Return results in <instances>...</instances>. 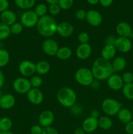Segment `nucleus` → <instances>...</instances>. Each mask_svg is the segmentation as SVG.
<instances>
[{
	"instance_id": "c9c22d12",
	"label": "nucleus",
	"mask_w": 133,
	"mask_h": 134,
	"mask_svg": "<svg viewBox=\"0 0 133 134\" xmlns=\"http://www.w3.org/2000/svg\"><path fill=\"white\" fill-rule=\"evenodd\" d=\"M61 9L57 3L51 4V5H49L48 8V11L49 12L50 14L52 16L58 15L60 13V12H61Z\"/></svg>"
},
{
	"instance_id": "20e7f679",
	"label": "nucleus",
	"mask_w": 133,
	"mask_h": 134,
	"mask_svg": "<svg viewBox=\"0 0 133 134\" xmlns=\"http://www.w3.org/2000/svg\"><path fill=\"white\" fill-rule=\"evenodd\" d=\"M74 78L79 85L83 86H90L94 81L91 70L87 68H79L74 74Z\"/></svg>"
},
{
	"instance_id": "f8f14e48",
	"label": "nucleus",
	"mask_w": 133,
	"mask_h": 134,
	"mask_svg": "<svg viewBox=\"0 0 133 134\" xmlns=\"http://www.w3.org/2000/svg\"><path fill=\"white\" fill-rule=\"evenodd\" d=\"M74 27L69 22H62L57 24V33L61 37L67 38L71 36L74 33Z\"/></svg>"
},
{
	"instance_id": "4468645a",
	"label": "nucleus",
	"mask_w": 133,
	"mask_h": 134,
	"mask_svg": "<svg viewBox=\"0 0 133 134\" xmlns=\"http://www.w3.org/2000/svg\"><path fill=\"white\" fill-rule=\"evenodd\" d=\"M54 115L50 110H45L39 116V124L43 128L51 126L54 121Z\"/></svg>"
},
{
	"instance_id": "6ab92c4d",
	"label": "nucleus",
	"mask_w": 133,
	"mask_h": 134,
	"mask_svg": "<svg viewBox=\"0 0 133 134\" xmlns=\"http://www.w3.org/2000/svg\"><path fill=\"white\" fill-rule=\"evenodd\" d=\"M0 17H1V22L9 26H12L13 24L16 22L17 20L16 14L14 12L9 9L2 12Z\"/></svg>"
},
{
	"instance_id": "2eb2a0df",
	"label": "nucleus",
	"mask_w": 133,
	"mask_h": 134,
	"mask_svg": "<svg viewBox=\"0 0 133 134\" xmlns=\"http://www.w3.org/2000/svg\"><path fill=\"white\" fill-rule=\"evenodd\" d=\"M92 53V47L89 43L80 44L76 50V55L80 60H85L90 57Z\"/></svg>"
},
{
	"instance_id": "ea45409f",
	"label": "nucleus",
	"mask_w": 133,
	"mask_h": 134,
	"mask_svg": "<svg viewBox=\"0 0 133 134\" xmlns=\"http://www.w3.org/2000/svg\"><path fill=\"white\" fill-rule=\"evenodd\" d=\"M43 128L40 125H33L31 128L30 132L31 134H42Z\"/></svg>"
},
{
	"instance_id": "603ef678",
	"label": "nucleus",
	"mask_w": 133,
	"mask_h": 134,
	"mask_svg": "<svg viewBox=\"0 0 133 134\" xmlns=\"http://www.w3.org/2000/svg\"><path fill=\"white\" fill-rule=\"evenodd\" d=\"M0 134H14L10 131H7V132H1Z\"/></svg>"
},
{
	"instance_id": "423d86ee",
	"label": "nucleus",
	"mask_w": 133,
	"mask_h": 134,
	"mask_svg": "<svg viewBox=\"0 0 133 134\" xmlns=\"http://www.w3.org/2000/svg\"><path fill=\"white\" fill-rule=\"evenodd\" d=\"M39 17L34 10H28L25 11L20 17V23L23 27L31 28L37 26Z\"/></svg>"
},
{
	"instance_id": "5fc2aeb1",
	"label": "nucleus",
	"mask_w": 133,
	"mask_h": 134,
	"mask_svg": "<svg viewBox=\"0 0 133 134\" xmlns=\"http://www.w3.org/2000/svg\"><path fill=\"white\" fill-rule=\"evenodd\" d=\"M2 94H1V92H0V99H1V97H2Z\"/></svg>"
},
{
	"instance_id": "a211bd4d",
	"label": "nucleus",
	"mask_w": 133,
	"mask_h": 134,
	"mask_svg": "<svg viewBox=\"0 0 133 134\" xmlns=\"http://www.w3.org/2000/svg\"><path fill=\"white\" fill-rule=\"evenodd\" d=\"M131 26L128 22H121L116 26V31L119 37L129 38L131 37L132 34Z\"/></svg>"
},
{
	"instance_id": "473e14b6",
	"label": "nucleus",
	"mask_w": 133,
	"mask_h": 134,
	"mask_svg": "<svg viewBox=\"0 0 133 134\" xmlns=\"http://www.w3.org/2000/svg\"><path fill=\"white\" fill-rule=\"evenodd\" d=\"M29 81L31 88H39V87L42 86L43 82V79L39 75L33 76Z\"/></svg>"
},
{
	"instance_id": "f3484780",
	"label": "nucleus",
	"mask_w": 133,
	"mask_h": 134,
	"mask_svg": "<svg viewBox=\"0 0 133 134\" xmlns=\"http://www.w3.org/2000/svg\"><path fill=\"white\" fill-rule=\"evenodd\" d=\"M98 127V119L91 116L86 118L82 122V128L86 133H92L97 129Z\"/></svg>"
},
{
	"instance_id": "37998d69",
	"label": "nucleus",
	"mask_w": 133,
	"mask_h": 134,
	"mask_svg": "<svg viewBox=\"0 0 133 134\" xmlns=\"http://www.w3.org/2000/svg\"><path fill=\"white\" fill-rule=\"evenodd\" d=\"M125 130L127 134H133V120L125 124Z\"/></svg>"
},
{
	"instance_id": "412c9836",
	"label": "nucleus",
	"mask_w": 133,
	"mask_h": 134,
	"mask_svg": "<svg viewBox=\"0 0 133 134\" xmlns=\"http://www.w3.org/2000/svg\"><path fill=\"white\" fill-rule=\"evenodd\" d=\"M116 50L114 44H105L101 50V57L107 60H110L113 59L116 56Z\"/></svg>"
},
{
	"instance_id": "7c9ffc66",
	"label": "nucleus",
	"mask_w": 133,
	"mask_h": 134,
	"mask_svg": "<svg viewBox=\"0 0 133 134\" xmlns=\"http://www.w3.org/2000/svg\"><path fill=\"white\" fill-rule=\"evenodd\" d=\"M10 60V55L7 50L0 48V68L5 67Z\"/></svg>"
},
{
	"instance_id": "4d7b16f0",
	"label": "nucleus",
	"mask_w": 133,
	"mask_h": 134,
	"mask_svg": "<svg viewBox=\"0 0 133 134\" xmlns=\"http://www.w3.org/2000/svg\"><path fill=\"white\" fill-rule=\"evenodd\" d=\"M1 130H0V133H1Z\"/></svg>"
},
{
	"instance_id": "09e8293b",
	"label": "nucleus",
	"mask_w": 133,
	"mask_h": 134,
	"mask_svg": "<svg viewBox=\"0 0 133 134\" xmlns=\"http://www.w3.org/2000/svg\"><path fill=\"white\" fill-rule=\"evenodd\" d=\"M86 132H84L82 128H78L77 129L75 130L74 131V134H85Z\"/></svg>"
},
{
	"instance_id": "4c0bfd02",
	"label": "nucleus",
	"mask_w": 133,
	"mask_h": 134,
	"mask_svg": "<svg viewBox=\"0 0 133 134\" xmlns=\"http://www.w3.org/2000/svg\"><path fill=\"white\" fill-rule=\"evenodd\" d=\"M122 80L124 84L133 83V73L130 71L125 72L122 75Z\"/></svg>"
},
{
	"instance_id": "1a4fd4ad",
	"label": "nucleus",
	"mask_w": 133,
	"mask_h": 134,
	"mask_svg": "<svg viewBox=\"0 0 133 134\" xmlns=\"http://www.w3.org/2000/svg\"><path fill=\"white\" fill-rule=\"evenodd\" d=\"M18 70L23 77H31L36 73V64L30 60H23L19 64Z\"/></svg>"
},
{
	"instance_id": "f704fd0d",
	"label": "nucleus",
	"mask_w": 133,
	"mask_h": 134,
	"mask_svg": "<svg viewBox=\"0 0 133 134\" xmlns=\"http://www.w3.org/2000/svg\"><path fill=\"white\" fill-rule=\"evenodd\" d=\"M57 4L63 10H68L73 6L74 0H59Z\"/></svg>"
},
{
	"instance_id": "4be33fe9",
	"label": "nucleus",
	"mask_w": 133,
	"mask_h": 134,
	"mask_svg": "<svg viewBox=\"0 0 133 134\" xmlns=\"http://www.w3.org/2000/svg\"><path fill=\"white\" fill-rule=\"evenodd\" d=\"M117 116L119 120L121 122L125 124L129 123L131 120H132L133 119V115L132 113V111H130L129 109L124 108V107H122L119 110L118 113L117 114Z\"/></svg>"
},
{
	"instance_id": "7ed1b4c3",
	"label": "nucleus",
	"mask_w": 133,
	"mask_h": 134,
	"mask_svg": "<svg viewBox=\"0 0 133 134\" xmlns=\"http://www.w3.org/2000/svg\"><path fill=\"white\" fill-rule=\"evenodd\" d=\"M56 98L59 103L64 107L70 108L77 100V95L73 89L69 87H63L59 89L56 94Z\"/></svg>"
},
{
	"instance_id": "cd10ccee",
	"label": "nucleus",
	"mask_w": 133,
	"mask_h": 134,
	"mask_svg": "<svg viewBox=\"0 0 133 134\" xmlns=\"http://www.w3.org/2000/svg\"><path fill=\"white\" fill-rule=\"evenodd\" d=\"M36 0H14L16 5L22 9H30L35 5Z\"/></svg>"
},
{
	"instance_id": "e433bc0d",
	"label": "nucleus",
	"mask_w": 133,
	"mask_h": 134,
	"mask_svg": "<svg viewBox=\"0 0 133 134\" xmlns=\"http://www.w3.org/2000/svg\"><path fill=\"white\" fill-rule=\"evenodd\" d=\"M78 40L80 44H86V43H89V35L87 32L85 31H82L78 35Z\"/></svg>"
},
{
	"instance_id": "dca6fc26",
	"label": "nucleus",
	"mask_w": 133,
	"mask_h": 134,
	"mask_svg": "<svg viewBox=\"0 0 133 134\" xmlns=\"http://www.w3.org/2000/svg\"><path fill=\"white\" fill-rule=\"evenodd\" d=\"M107 83L108 86L112 90L117 91L122 89L124 85V82L122 80V77L117 74L113 73L107 79Z\"/></svg>"
},
{
	"instance_id": "bb28decb",
	"label": "nucleus",
	"mask_w": 133,
	"mask_h": 134,
	"mask_svg": "<svg viewBox=\"0 0 133 134\" xmlns=\"http://www.w3.org/2000/svg\"><path fill=\"white\" fill-rule=\"evenodd\" d=\"M121 90L125 98L129 100H133V83L124 84Z\"/></svg>"
},
{
	"instance_id": "8fccbe9b",
	"label": "nucleus",
	"mask_w": 133,
	"mask_h": 134,
	"mask_svg": "<svg viewBox=\"0 0 133 134\" xmlns=\"http://www.w3.org/2000/svg\"><path fill=\"white\" fill-rule=\"evenodd\" d=\"M87 1L91 5H95L99 3V0H87Z\"/></svg>"
},
{
	"instance_id": "79ce46f5",
	"label": "nucleus",
	"mask_w": 133,
	"mask_h": 134,
	"mask_svg": "<svg viewBox=\"0 0 133 134\" xmlns=\"http://www.w3.org/2000/svg\"><path fill=\"white\" fill-rule=\"evenodd\" d=\"M9 7V3L8 0H0V12L7 10Z\"/></svg>"
},
{
	"instance_id": "b1692460",
	"label": "nucleus",
	"mask_w": 133,
	"mask_h": 134,
	"mask_svg": "<svg viewBox=\"0 0 133 134\" xmlns=\"http://www.w3.org/2000/svg\"><path fill=\"white\" fill-rule=\"evenodd\" d=\"M50 64L46 60H40L36 64V73L39 75H44L50 71Z\"/></svg>"
},
{
	"instance_id": "a878e982",
	"label": "nucleus",
	"mask_w": 133,
	"mask_h": 134,
	"mask_svg": "<svg viewBox=\"0 0 133 134\" xmlns=\"http://www.w3.org/2000/svg\"><path fill=\"white\" fill-rule=\"evenodd\" d=\"M98 124L99 128L101 129L108 130L112 127L113 122L108 116H102L98 119Z\"/></svg>"
},
{
	"instance_id": "39448f33",
	"label": "nucleus",
	"mask_w": 133,
	"mask_h": 134,
	"mask_svg": "<svg viewBox=\"0 0 133 134\" xmlns=\"http://www.w3.org/2000/svg\"><path fill=\"white\" fill-rule=\"evenodd\" d=\"M101 108L107 116H114L117 115L119 110L122 108V105L113 98H106L102 103Z\"/></svg>"
},
{
	"instance_id": "49530a36",
	"label": "nucleus",
	"mask_w": 133,
	"mask_h": 134,
	"mask_svg": "<svg viewBox=\"0 0 133 134\" xmlns=\"http://www.w3.org/2000/svg\"><path fill=\"white\" fill-rule=\"evenodd\" d=\"M4 82H5V77L3 72L0 69V88H1V87L3 86Z\"/></svg>"
},
{
	"instance_id": "c756f323",
	"label": "nucleus",
	"mask_w": 133,
	"mask_h": 134,
	"mask_svg": "<svg viewBox=\"0 0 133 134\" xmlns=\"http://www.w3.org/2000/svg\"><path fill=\"white\" fill-rule=\"evenodd\" d=\"M11 34L10 26L5 24L2 22H0V40H5L7 39Z\"/></svg>"
},
{
	"instance_id": "c85d7f7f",
	"label": "nucleus",
	"mask_w": 133,
	"mask_h": 134,
	"mask_svg": "<svg viewBox=\"0 0 133 134\" xmlns=\"http://www.w3.org/2000/svg\"><path fill=\"white\" fill-rule=\"evenodd\" d=\"M13 126L11 119L8 117H3L0 119V130L1 132L10 131Z\"/></svg>"
},
{
	"instance_id": "de8ad7c7",
	"label": "nucleus",
	"mask_w": 133,
	"mask_h": 134,
	"mask_svg": "<svg viewBox=\"0 0 133 134\" xmlns=\"http://www.w3.org/2000/svg\"><path fill=\"white\" fill-rule=\"evenodd\" d=\"M99 116V111H97V110L94 109V110H93V111H91V116L98 119Z\"/></svg>"
},
{
	"instance_id": "864d4df0",
	"label": "nucleus",
	"mask_w": 133,
	"mask_h": 134,
	"mask_svg": "<svg viewBox=\"0 0 133 134\" xmlns=\"http://www.w3.org/2000/svg\"><path fill=\"white\" fill-rule=\"evenodd\" d=\"M130 37L133 38V28H132V34H131V37Z\"/></svg>"
},
{
	"instance_id": "9d476101",
	"label": "nucleus",
	"mask_w": 133,
	"mask_h": 134,
	"mask_svg": "<svg viewBox=\"0 0 133 134\" xmlns=\"http://www.w3.org/2000/svg\"><path fill=\"white\" fill-rule=\"evenodd\" d=\"M114 46L117 51L121 53H128L132 49V43L129 38L118 37L115 40Z\"/></svg>"
},
{
	"instance_id": "2f4dec72",
	"label": "nucleus",
	"mask_w": 133,
	"mask_h": 134,
	"mask_svg": "<svg viewBox=\"0 0 133 134\" xmlns=\"http://www.w3.org/2000/svg\"><path fill=\"white\" fill-rule=\"evenodd\" d=\"M34 11L36 13L37 15L39 18H40V17H43L44 16L46 15V13L48 12V7L44 4L39 3L35 7Z\"/></svg>"
},
{
	"instance_id": "393cba45",
	"label": "nucleus",
	"mask_w": 133,
	"mask_h": 134,
	"mask_svg": "<svg viewBox=\"0 0 133 134\" xmlns=\"http://www.w3.org/2000/svg\"><path fill=\"white\" fill-rule=\"evenodd\" d=\"M72 54V51L71 48H69V47L63 46L59 48L56 56L61 60H66L71 57Z\"/></svg>"
},
{
	"instance_id": "a18cd8bd",
	"label": "nucleus",
	"mask_w": 133,
	"mask_h": 134,
	"mask_svg": "<svg viewBox=\"0 0 133 134\" xmlns=\"http://www.w3.org/2000/svg\"><path fill=\"white\" fill-rule=\"evenodd\" d=\"M116 38L113 37V36H110L107 38V39L106 40V44H114L115 40H116Z\"/></svg>"
},
{
	"instance_id": "72a5a7b5",
	"label": "nucleus",
	"mask_w": 133,
	"mask_h": 134,
	"mask_svg": "<svg viewBox=\"0 0 133 134\" xmlns=\"http://www.w3.org/2000/svg\"><path fill=\"white\" fill-rule=\"evenodd\" d=\"M23 26L20 22H15L10 26V33L14 35H18L23 31Z\"/></svg>"
},
{
	"instance_id": "58836bf2",
	"label": "nucleus",
	"mask_w": 133,
	"mask_h": 134,
	"mask_svg": "<svg viewBox=\"0 0 133 134\" xmlns=\"http://www.w3.org/2000/svg\"><path fill=\"white\" fill-rule=\"evenodd\" d=\"M86 15H87V12L83 9H78L76 12V18L80 20H83L86 19Z\"/></svg>"
},
{
	"instance_id": "6e6552de",
	"label": "nucleus",
	"mask_w": 133,
	"mask_h": 134,
	"mask_svg": "<svg viewBox=\"0 0 133 134\" xmlns=\"http://www.w3.org/2000/svg\"><path fill=\"white\" fill-rule=\"evenodd\" d=\"M59 44L56 40L51 38H47L43 41L42 49L45 54L49 56H55L59 49Z\"/></svg>"
},
{
	"instance_id": "aec40b11",
	"label": "nucleus",
	"mask_w": 133,
	"mask_h": 134,
	"mask_svg": "<svg viewBox=\"0 0 133 134\" xmlns=\"http://www.w3.org/2000/svg\"><path fill=\"white\" fill-rule=\"evenodd\" d=\"M15 103V97L11 94H4L0 99V107L3 109H9L14 107Z\"/></svg>"
},
{
	"instance_id": "ddd939ff",
	"label": "nucleus",
	"mask_w": 133,
	"mask_h": 134,
	"mask_svg": "<svg viewBox=\"0 0 133 134\" xmlns=\"http://www.w3.org/2000/svg\"><path fill=\"white\" fill-rule=\"evenodd\" d=\"M86 20L89 25L93 27L100 26L102 22V16L95 10H89L87 12Z\"/></svg>"
},
{
	"instance_id": "6e6d98bb",
	"label": "nucleus",
	"mask_w": 133,
	"mask_h": 134,
	"mask_svg": "<svg viewBox=\"0 0 133 134\" xmlns=\"http://www.w3.org/2000/svg\"><path fill=\"white\" fill-rule=\"evenodd\" d=\"M132 115H133V107H132Z\"/></svg>"
},
{
	"instance_id": "5701e85b",
	"label": "nucleus",
	"mask_w": 133,
	"mask_h": 134,
	"mask_svg": "<svg viewBox=\"0 0 133 134\" xmlns=\"http://www.w3.org/2000/svg\"><path fill=\"white\" fill-rule=\"evenodd\" d=\"M112 66L113 71H122L126 66V60L122 56H117L112 61Z\"/></svg>"
},
{
	"instance_id": "13d9d810",
	"label": "nucleus",
	"mask_w": 133,
	"mask_h": 134,
	"mask_svg": "<svg viewBox=\"0 0 133 134\" xmlns=\"http://www.w3.org/2000/svg\"><path fill=\"white\" fill-rule=\"evenodd\" d=\"M132 57H133V52H132Z\"/></svg>"
},
{
	"instance_id": "c03bdc74",
	"label": "nucleus",
	"mask_w": 133,
	"mask_h": 134,
	"mask_svg": "<svg viewBox=\"0 0 133 134\" xmlns=\"http://www.w3.org/2000/svg\"><path fill=\"white\" fill-rule=\"evenodd\" d=\"M113 0H99V3L103 7H108L113 3Z\"/></svg>"
},
{
	"instance_id": "a19ab883",
	"label": "nucleus",
	"mask_w": 133,
	"mask_h": 134,
	"mask_svg": "<svg viewBox=\"0 0 133 134\" xmlns=\"http://www.w3.org/2000/svg\"><path fill=\"white\" fill-rule=\"evenodd\" d=\"M42 134H59L57 130L52 126L43 128Z\"/></svg>"
},
{
	"instance_id": "9b49d317",
	"label": "nucleus",
	"mask_w": 133,
	"mask_h": 134,
	"mask_svg": "<svg viewBox=\"0 0 133 134\" xmlns=\"http://www.w3.org/2000/svg\"><path fill=\"white\" fill-rule=\"evenodd\" d=\"M27 98L29 102L33 105H39L41 104L44 99V95L39 88H31V90L27 92Z\"/></svg>"
},
{
	"instance_id": "0eeeda50",
	"label": "nucleus",
	"mask_w": 133,
	"mask_h": 134,
	"mask_svg": "<svg viewBox=\"0 0 133 134\" xmlns=\"http://www.w3.org/2000/svg\"><path fill=\"white\" fill-rule=\"evenodd\" d=\"M14 91L20 94H27L31 89L29 80L25 77H18L13 82Z\"/></svg>"
},
{
	"instance_id": "f257e3e1",
	"label": "nucleus",
	"mask_w": 133,
	"mask_h": 134,
	"mask_svg": "<svg viewBox=\"0 0 133 134\" xmlns=\"http://www.w3.org/2000/svg\"><path fill=\"white\" fill-rule=\"evenodd\" d=\"M91 70L94 79L99 81L107 80L114 72L112 63L102 57L98 58L94 61Z\"/></svg>"
},
{
	"instance_id": "f03ea898",
	"label": "nucleus",
	"mask_w": 133,
	"mask_h": 134,
	"mask_svg": "<svg viewBox=\"0 0 133 134\" xmlns=\"http://www.w3.org/2000/svg\"><path fill=\"white\" fill-rule=\"evenodd\" d=\"M37 30L43 37L50 38L57 33V24L52 16L46 15L39 18L37 24Z\"/></svg>"
},
{
	"instance_id": "3c124183",
	"label": "nucleus",
	"mask_w": 133,
	"mask_h": 134,
	"mask_svg": "<svg viewBox=\"0 0 133 134\" xmlns=\"http://www.w3.org/2000/svg\"><path fill=\"white\" fill-rule=\"evenodd\" d=\"M46 1L48 3H49L50 5H51V4L57 3L59 1V0H46Z\"/></svg>"
}]
</instances>
